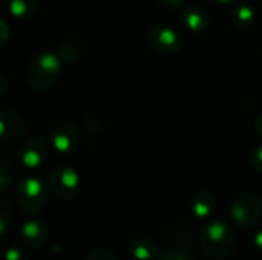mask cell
<instances>
[{
	"label": "cell",
	"instance_id": "1",
	"mask_svg": "<svg viewBox=\"0 0 262 260\" xmlns=\"http://www.w3.org/2000/svg\"><path fill=\"white\" fill-rule=\"evenodd\" d=\"M200 248L206 259H227L236 248V233L224 221H212L201 230Z\"/></svg>",
	"mask_w": 262,
	"mask_h": 260
},
{
	"label": "cell",
	"instance_id": "2",
	"mask_svg": "<svg viewBox=\"0 0 262 260\" xmlns=\"http://www.w3.org/2000/svg\"><path fill=\"white\" fill-rule=\"evenodd\" d=\"M60 72H61L60 58L55 54L41 52L29 61L26 67V78L34 89L48 90L55 84V81L60 77Z\"/></svg>",
	"mask_w": 262,
	"mask_h": 260
},
{
	"label": "cell",
	"instance_id": "3",
	"mask_svg": "<svg viewBox=\"0 0 262 260\" xmlns=\"http://www.w3.org/2000/svg\"><path fill=\"white\" fill-rule=\"evenodd\" d=\"M230 219L239 230L255 228L262 218V199L258 193H241L230 205Z\"/></svg>",
	"mask_w": 262,
	"mask_h": 260
},
{
	"label": "cell",
	"instance_id": "4",
	"mask_svg": "<svg viewBox=\"0 0 262 260\" xmlns=\"http://www.w3.org/2000/svg\"><path fill=\"white\" fill-rule=\"evenodd\" d=\"M48 187L51 193L61 201H72L80 193V176L77 170L68 166H60L51 170L48 176Z\"/></svg>",
	"mask_w": 262,
	"mask_h": 260
},
{
	"label": "cell",
	"instance_id": "5",
	"mask_svg": "<svg viewBox=\"0 0 262 260\" xmlns=\"http://www.w3.org/2000/svg\"><path fill=\"white\" fill-rule=\"evenodd\" d=\"M15 199L23 213L34 216V215H38L45 208L48 193L40 179L26 178L25 181L18 184L17 192H15Z\"/></svg>",
	"mask_w": 262,
	"mask_h": 260
},
{
	"label": "cell",
	"instance_id": "6",
	"mask_svg": "<svg viewBox=\"0 0 262 260\" xmlns=\"http://www.w3.org/2000/svg\"><path fill=\"white\" fill-rule=\"evenodd\" d=\"M149 46L160 54H173L181 46L180 34L167 25H155L147 34Z\"/></svg>",
	"mask_w": 262,
	"mask_h": 260
},
{
	"label": "cell",
	"instance_id": "7",
	"mask_svg": "<svg viewBox=\"0 0 262 260\" xmlns=\"http://www.w3.org/2000/svg\"><path fill=\"white\" fill-rule=\"evenodd\" d=\"M48 156H49V144L40 136L29 138L20 150V159L23 166L31 170L41 167L46 162Z\"/></svg>",
	"mask_w": 262,
	"mask_h": 260
},
{
	"label": "cell",
	"instance_id": "8",
	"mask_svg": "<svg viewBox=\"0 0 262 260\" xmlns=\"http://www.w3.org/2000/svg\"><path fill=\"white\" fill-rule=\"evenodd\" d=\"M51 143L52 147L61 153L74 152L80 144V132L74 124H58L51 135Z\"/></svg>",
	"mask_w": 262,
	"mask_h": 260
},
{
	"label": "cell",
	"instance_id": "9",
	"mask_svg": "<svg viewBox=\"0 0 262 260\" xmlns=\"http://www.w3.org/2000/svg\"><path fill=\"white\" fill-rule=\"evenodd\" d=\"M0 129H2V143L3 144H15L18 143L25 132H26V126L23 123V120L20 116H17L14 112L11 110H3L2 112V118H0Z\"/></svg>",
	"mask_w": 262,
	"mask_h": 260
},
{
	"label": "cell",
	"instance_id": "10",
	"mask_svg": "<svg viewBox=\"0 0 262 260\" xmlns=\"http://www.w3.org/2000/svg\"><path fill=\"white\" fill-rule=\"evenodd\" d=\"M20 238H21V242L26 248L35 250V248H40L46 244V241L49 238V230L41 221L29 219L21 225Z\"/></svg>",
	"mask_w": 262,
	"mask_h": 260
},
{
	"label": "cell",
	"instance_id": "11",
	"mask_svg": "<svg viewBox=\"0 0 262 260\" xmlns=\"http://www.w3.org/2000/svg\"><path fill=\"white\" fill-rule=\"evenodd\" d=\"M183 21L184 25L190 29V31H195V32H200V31H204L209 23H210V18H209V14L198 5H190L184 9V14H183Z\"/></svg>",
	"mask_w": 262,
	"mask_h": 260
},
{
	"label": "cell",
	"instance_id": "12",
	"mask_svg": "<svg viewBox=\"0 0 262 260\" xmlns=\"http://www.w3.org/2000/svg\"><path fill=\"white\" fill-rule=\"evenodd\" d=\"M132 256L135 260H158L160 248L150 238H138L132 242Z\"/></svg>",
	"mask_w": 262,
	"mask_h": 260
},
{
	"label": "cell",
	"instance_id": "13",
	"mask_svg": "<svg viewBox=\"0 0 262 260\" xmlns=\"http://www.w3.org/2000/svg\"><path fill=\"white\" fill-rule=\"evenodd\" d=\"M215 208V198L210 192H198L192 198V211L198 219H206Z\"/></svg>",
	"mask_w": 262,
	"mask_h": 260
},
{
	"label": "cell",
	"instance_id": "14",
	"mask_svg": "<svg viewBox=\"0 0 262 260\" xmlns=\"http://www.w3.org/2000/svg\"><path fill=\"white\" fill-rule=\"evenodd\" d=\"M255 20V11L249 5H236L232 11V21L239 28H247Z\"/></svg>",
	"mask_w": 262,
	"mask_h": 260
},
{
	"label": "cell",
	"instance_id": "15",
	"mask_svg": "<svg viewBox=\"0 0 262 260\" xmlns=\"http://www.w3.org/2000/svg\"><path fill=\"white\" fill-rule=\"evenodd\" d=\"M38 8V0H11L9 11L15 17H31Z\"/></svg>",
	"mask_w": 262,
	"mask_h": 260
},
{
	"label": "cell",
	"instance_id": "16",
	"mask_svg": "<svg viewBox=\"0 0 262 260\" xmlns=\"http://www.w3.org/2000/svg\"><path fill=\"white\" fill-rule=\"evenodd\" d=\"M11 222H12V210L9 208L8 202L3 199L2 201V208H0V233L2 234H6Z\"/></svg>",
	"mask_w": 262,
	"mask_h": 260
},
{
	"label": "cell",
	"instance_id": "17",
	"mask_svg": "<svg viewBox=\"0 0 262 260\" xmlns=\"http://www.w3.org/2000/svg\"><path fill=\"white\" fill-rule=\"evenodd\" d=\"M84 260H118L117 256L107 248H95L88 253Z\"/></svg>",
	"mask_w": 262,
	"mask_h": 260
},
{
	"label": "cell",
	"instance_id": "18",
	"mask_svg": "<svg viewBox=\"0 0 262 260\" xmlns=\"http://www.w3.org/2000/svg\"><path fill=\"white\" fill-rule=\"evenodd\" d=\"M158 260H192V257L180 248H169L160 254Z\"/></svg>",
	"mask_w": 262,
	"mask_h": 260
},
{
	"label": "cell",
	"instance_id": "19",
	"mask_svg": "<svg viewBox=\"0 0 262 260\" xmlns=\"http://www.w3.org/2000/svg\"><path fill=\"white\" fill-rule=\"evenodd\" d=\"M12 179H14V169L9 172V170H8V162H6V159H3V162H2V170H0V184H2V188L6 190L8 185L12 182Z\"/></svg>",
	"mask_w": 262,
	"mask_h": 260
},
{
	"label": "cell",
	"instance_id": "20",
	"mask_svg": "<svg viewBox=\"0 0 262 260\" xmlns=\"http://www.w3.org/2000/svg\"><path fill=\"white\" fill-rule=\"evenodd\" d=\"M252 166L255 167V170L262 173V146L253 150V153H252Z\"/></svg>",
	"mask_w": 262,
	"mask_h": 260
},
{
	"label": "cell",
	"instance_id": "21",
	"mask_svg": "<svg viewBox=\"0 0 262 260\" xmlns=\"http://www.w3.org/2000/svg\"><path fill=\"white\" fill-rule=\"evenodd\" d=\"M6 260H26V256L23 254L21 250L12 247L6 251Z\"/></svg>",
	"mask_w": 262,
	"mask_h": 260
},
{
	"label": "cell",
	"instance_id": "22",
	"mask_svg": "<svg viewBox=\"0 0 262 260\" xmlns=\"http://www.w3.org/2000/svg\"><path fill=\"white\" fill-rule=\"evenodd\" d=\"M158 3H161L163 6H167V8H177L180 5H183L186 0H157Z\"/></svg>",
	"mask_w": 262,
	"mask_h": 260
},
{
	"label": "cell",
	"instance_id": "23",
	"mask_svg": "<svg viewBox=\"0 0 262 260\" xmlns=\"http://www.w3.org/2000/svg\"><path fill=\"white\" fill-rule=\"evenodd\" d=\"M253 244H255V248L262 253V231H259V233H256V234H255V241H253Z\"/></svg>",
	"mask_w": 262,
	"mask_h": 260
},
{
	"label": "cell",
	"instance_id": "24",
	"mask_svg": "<svg viewBox=\"0 0 262 260\" xmlns=\"http://www.w3.org/2000/svg\"><path fill=\"white\" fill-rule=\"evenodd\" d=\"M256 130H258V133L262 136V115H259V118L256 120Z\"/></svg>",
	"mask_w": 262,
	"mask_h": 260
},
{
	"label": "cell",
	"instance_id": "25",
	"mask_svg": "<svg viewBox=\"0 0 262 260\" xmlns=\"http://www.w3.org/2000/svg\"><path fill=\"white\" fill-rule=\"evenodd\" d=\"M212 2H215V3H233L236 0H212Z\"/></svg>",
	"mask_w": 262,
	"mask_h": 260
}]
</instances>
